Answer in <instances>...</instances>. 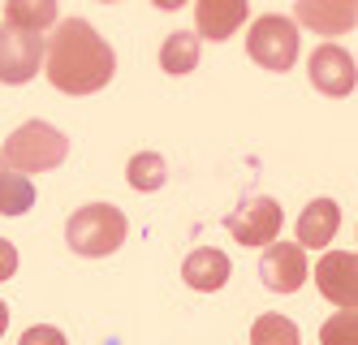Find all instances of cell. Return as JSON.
Instances as JSON below:
<instances>
[{"mask_svg":"<svg viewBox=\"0 0 358 345\" xmlns=\"http://www.w3.org/2000/svg\"><path fill=\"white\" fill-rule=\"evenodd\" d=\"M320 341L324 345H358V307H341L332 320H324Z\"/></svg>","mask_w":358,"mask_h":345,"instance_id":"18","label":"cell"},{"mask_svg":"<svg viewBox=\"0 0 358 345\" xmlns=\"http://www.w3.org/2000/svg\"><path fill=\"white\" fill-rule=\"evenodd\" d=\"M259 276L272 294H298L302 281H306L302 242H268V251L259 259Z\"/></svg>","mask_w":358,"mask_h":345,"instance_id":"9","label":"cell"},{"mask_svg":"<svg viewBox=\"0 0 358 345\" xmlns=\"http://www.w3.org/2000/svg\"><path fill=\"white\" fill-rule=\"evenodd\" d=\"M294 17L315 35H345L358 26V0H298Z\"/></svg>","mask_w":358,"mask_h":345,"instance_id":"10","label":"cell"},{"mask_svg":"<svg viewBox=\"0 0 358 345\" xmlns=\"http://www.w3.org/2000/svg\"><path fill=\"white\" fill-rule=\"evenodd\" d=\"M229 272H234V263H229V255L216 251V246H199V251H190L186 263H182L186 285L199 289V294H216V289H224Z\"/></svg>","mask_w":358,"mask_h":345,"instance_id":"12","label":"cell"},{"mask_svg":"<svg viewBox=\"0 0 358 345\" xmlns=\"http://www.w3.org/2000/svg\"><path fill=\"white\" fill-rule=\"evenodd\" d=\"M250 5L246 0H194V22H199V35L203 39H216L224 43L229 35L246 22Z\"/></svg>","mask_w":358,"mask_h":345,"instance_id":"11","label":"cell"},{"mask_svg":"<svg viewBox=\"0 0 358 345\" xmlns=\"http://www.w3.org/2000/svg\"><path fill=\"white\" fill-rule=\"evenodd\" d=\"M104 5H113V0H104Z\"/></svg>","mask_w":358,"mask_h":345,"instance_id":"24","label":"cell"},{"mask_svg":"<svg viewBox=\"0 0 358 345\" xmlns=\"http://www.w3.org/2000/svg\"><path fill=\"white\" fill-rule=\"evenodd\" d=\"M311 276L328 302L358 307V255L354 251H324V259L315 263Z\"/></svg>","mask_w":358,"mask_h":345,"instance_id":"8","label":"cell"},{"mask_svg":"<svg viewBox=\"0 0 358 345\" xmlns=\"http://www.w3.org/2000/svg\"><path fill=\"white\" fill-rule=\"evenodd\" d=\"M35 207V185L31 177L0 160V216H27Z\"/></svg>","mask_w":358,"mask_h":345,"instance_id":"14","label":"cell"},{"mask_svg":"<svg viewBox=\"0 0 358 345\" xmlns=\"http://www.w3.org/2000/svg\"><path fill=\"white\" fill-rule=\"evenodd\" d=\"M250 341H255V345H272V341H280V345H294V341H298V328L285 320V315H264V320H255V328H250Z\"/></svg>","mask_w":358,"mask_h":345,"instance_id":"19","label":"cell"},{"mask_svg":"<svg viewBox=\"0 0 358 345\" xmlns=\"http://www.w3.org/2000/svg\"><path fill=\"white\" fill-rule=\"evenodd\" d=\"M65 155H69V139L57 125H48V121L17 125L5 139V147H0V160L22 169V173H48V169L65 164Z\"/></svg>","mask_w":358,"mask_h":345,"instance_id":"3","label":"cell"},{"mask_svg":"<svg viewBox=\"0 0 358 345\" xmlns=\"http://www.w3.org/2000/svg\"><path fill=\"white\" fill-rule=\"evenodd\" d=\"M125 233H130V225H125L121 207H113V203H87V207H78L69 216L65 242H69L73 255L104 259V255H113L125 242Z\"/></svg>","mask_w":358,"mask_h":345,"instance_id":"2","label":"cell"},{"mask_svg":"<svg viewBox=\"0 0 358 345\" xmlns=\"http://www.w3.org/2000/svg\"><path fill=\"white\" fill-rule=\"evenodd\" d=\"M5 22L27 26V31H48L57 22V0H5Z\"/></svg>","mask_w":358,"mask_h":345,"instance_id":"17","label":"cell"},{"mask_svg":"<svg viewBox=\"0 0 358 345\" xmlns=\"http://www.w3.org/2000/svg\"><path fill=\"white\" fill-rule=\"evenodd\" d=\"M43 57H48V43L39 31L0 22V83H9V87L31 83L43 69Z\"/></svg>","mask_w":358,"mask_h":345,"instance_id":"5","label":"cell"},{"mask_svg":"<svg viewBox=\"0 0 358 345\" xmlns=\"http://www.w3.org/2000/svg\"><path fill=\"white\" fill-rule=\"evenodd\" d=\"M125 181L134 185V190L151 195V190H160V185L169 181V164H164V155L160 151H138L130 164H125Z\"/></svg>","mask_w":358,"mask_h":345,"instance_id":"16","label":"cell"},{"mask_svg":"<svg viewBox=\"0 0 358 345\" xmlns=\"http://www.w3.org/2000/svg\"><path fill=\"white\" fill-rule=\"evenodd\" d=\"M280 225H285V211H280V203L268 199V195H246L224 220V229L234 233L238 246H268V242H276Z\"/></svg>","mask_w":358,"mask_h":345,"instance_id":"6","label":"cell"},{"mask_svg":"<svg viewBox=\"0 0 358 345\" xmlns=\"http://www.w3.org/2000/svg\"><path fill=\"white\" fill-rule=\"evenodd\" d=\"M5 328H9V307L0 302V337H5Z\"/></svg>","mask_w":358,"mask_h":345,"instance_id":"23","label":"cell"},{"mask_svg":"<svg viewBox=\"0 0 358 345\" xmlns=\"http://www.w3.org/2000/svg\"><path fill=\"white\" fill-rule=\"evenodd\" d=\"M13 272H17V246L0 237V281H13Z\"/></svg>","mask_w":358,"mask_h":345,"instance_id":"20","label":"cell"},{"mask_svg":"<svg viewBox=\"0 0 358 345\" xmlns=\"http://www.w3.org/2000/svg\"><path fill=\"white\" fill-rule=\"evenodd\" d=\"M306 73H311V87H315L320 95H332V99L350 95L354 83H358L354 57H350L345 48H337V43H320V48L311 52V61H306Z\"/></svg>","mask_w":358,"mask_h":345,"instance_id":"7","label":"cell"},{"mask_svg":"<svg viewBox=\"0 0 358 345\" xmlns=\"http://www.w3.org/2000/svg\"><path fill=\"white\" fill-rule=\"evenodd\" d=\"M337 229H341V207L332 199H315V203H306L302 216H298V242L324 251L332 237H337Z\"/></svg>","mask_w":358,"mask_h":345,"instance_id":"13","label":"cell"},{"mask_svg":"<svg viewBox=\"0 0 358 345\" xmlns=\"http://www.w3.org/2000/svg\"><path fill=\"white\" fill-rule=\"evenodd\" d=\"M298 48H302V35H298V26H294L285 13H264V17H255L250 35H246L250 61L259 65V69H272V73L294 69Z\"/></svg>","mask_w":358,"mask_h":345,"instance_id":"4","label":"cell"},{"mask_svg":"<svg viewBox=\"0 0 358 345\" xmlns=\"http://www.w3.org/2000/svg\"><path fill=\"white\" fill-rule=\"evenodd\" d=\"M151 5H156V9H182L186 0H151Z\"/></svg>","mask_w":358,"mask_h":345,"instance_id":"22","label":"cell"},{"mask_svg":"<svg viewBox=\"0 0 358 345\" xmlns=\"http://www.w3.org/2000/svg\"><path fill=\"white\" fill-rule=\"evenodd\" d=\"M48 83L65 95H91L104 91L117 73L113 48L95 35V26L83 17H65L57 26V35L48 39V57H43Z\"/></svg>","mask_w":358,"mask_h":345,"instance_id":"1","label":"cell"},{"mask_svg":"<svg viewBox=\"0 0 358 345\" xmlns=\"http://www.w3.org/2000/svg\"><path fill=\"white\" fill-rule=\"evenodd\" d=\"M43 337H48V341H61V332H52V328H31V332H27V341H43Z\"/></svg>","mask_w":358,"mask_h":345,"instance_id":"21","label":"cell"},{"mask_svg":"<svg viewBox=\"0 0 358 345\" xmlns=\"http://www.w3.org/2000/svg\"><path fill=\"white\" fill-rule=\"evenodd\" d=\"M199 39H203L199 31H173L164 39V48H160V69L173 73V78L190 73L199 65Z\"/></svg>","mask_w":358,"mask_h":345,"instance_id":"15","label":"cell"}]
</instances>
